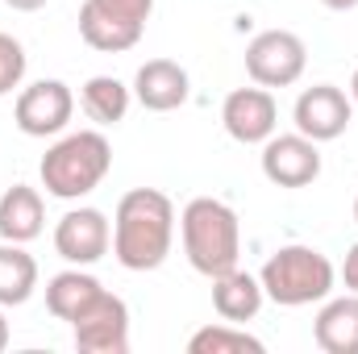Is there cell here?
Returning a JSON list of instances; mask_svg holds the SVG:
<instances>
[{
	"label": "cell",
	"instance_id": "obj_1",
	"mask_svg": "<svg viewBox=\"0 0 358 354\" xmlns=\"http://www.w3.org/2000/svg\"><path fill=\"white\" fill-rule=\"evenodd\" d=\"M176 242V204L159 187H134L113 213V255L125 271H159Z\"/></svg>",
	"mask_w": 358,
	"mask_h": 354
},
{
	"label": "cell",
	"instance_id": "obj_2",
	"mask_svg": "<svg viewBox=\"0 0 358 354\" xmlns=\"http://www.w3.org/2000/svg\"><path fill=\"white\" fill-rule=\"evenodd\" d=\"M179 238H183V255L192 271L217 279L225 271H234L242 259V225L238 213L217 200V196H196L183 204L179 213Z\"/></svg>",
	"mask_w": 358,
	"mask_h": 354
},
{
	"label": "cell",
	"instance_id": "obj_3",
	"mask_svg": "<svg viewBox=\"0 0 358 354\" xmlns=\"http://www.w3.org/2000/svg\"><path fill=\"white\" fill-rule=\"evenodd\" d=\"M113 167V146L100 129H80L59 138L46 155H42V187L59 200H84L88 192H96L104 176Z\"/></svg>",
	"mask_w": 358,
	"mask_h": 354
},
{
	"label": "cell",
	"instance_id": "obj_4",
	"mask_svg": "<svg viewBox=\"0 0 358 354\" xmlns=\"http://www.w3.org/2000/svg\"><path fill=\"white\" fill-rule=\"evenodd\" d=\"M259 283L279 309H304V304H321L334 292L338 271L313 246H279L263 263Z\"/></svg>",
	"mask_w": 358,
	"mask_h": 354
},
{
	"label": "cell",
	"instance_id": "obj_5",
	"mask_svg": "<svg viewBox=\"0 0 358 354\" xmlns=\"http://www.w3.org/2000/svg\"><path fill=\"white\" fill-rule=\"evenodd\" d=\"M155 13V0H84L80 8V38L92 50L121 55L142 42V29Z\"/></svg>",
	"mask_w": 358,
	"mask_h": 354
},
{
	"label": "cell",
	"instance_id": "obj_6",
	"mask_svg": "<svg viewBox=\"0 0 358 354\" xmlns=\"http://www.w3.org/2000/svg\"><path fill=\"white\" fill-rule=\"evenodd\" d=\"M308 67V46L292 29H263L246 46V76L259 88H292Z\"/></svg>",
	"mask_w": 358,
	"mask_h": 354
},
{
	"label": "cell",
	"instance_id": "obj_7",
	"mask_svg": "<svg viewBox=\"0 0 358 354\" xmlns=\"http://www.w3.org/2000/svg\"><path fill=\"white\" fill-rule=\"evenodd\" d=\"M71 338L80 354H125L129 351V309L108 288L71 321Z\"/></svg>",
	"mask_w": 358,
	"mask_h": 354
},
{
	"label": "cell",
	"instance_id": "obj_8",
	"mask_svg": "<svg viewBox=\"0 0 358 354\" xmlns=\"http://www.w3.org/2000/svg\"><path fill=\"white\" fill-rule=\"evenodd\" d=\"M76 113V96L63 80H38L29 88H21L17 104H13V121L25 138H55L67 129Z\"/></svg>",
	"mask_w": 358,
	"mask_h": 354
},
{
	"label": "cell",
	"instance_id": "obj_9",
	"mask_svg": "<svg viewBox=\"0 0 358 354\" xmlns=\"http://www.w3.org/2000/svg\"><path fill=\"white\" fill-rule=\"evenodd\" d=\"M350 117H355V100L334 84H313L296 96V108H292V121H296V134L313 138V142H334L350 129Z\"/></svg>",
	"mask_w": 358,
	"mask_h": 354
},
{
	"label": "cell",
	"instance_id": "obj_10",
	"mask_svg": "<svg viewBox=\"0 0 358 354\" xmlns=\"http://www.w3.org/2000/svg\"><path fill=\"white\" fill-rule=\"evenodd\" d=\"M108 246H113V225H108V217L100 208L80 204V208L63 213L59 225H55V250H59V259H67L71 267L100 263L108 255Z\"/></svg>",
	"mask_w": 358,
	"mask_h": 354
},
{
	"label": "cell",
	"instance_id": "obj_11",
	"mask_svg": "<svg viewBox=\"0 0 358 354\" xmlns=\"http://www.w3.org/2000/svg\"><path fill=\"white\" fill-rule=\"evenodd\" d=\"M221 125L234 142L263 146L279 125V104H275L271 88H259V84L255 88H234L221 104Z\"/></svg>",
	"mask_w": 358,
	"mask_h": 354
},
{
	"label": "cell",
	"instance_id": "obj_12",
	"mask_svg": "<svg viewBox=\"0 0 358 354\" xmlns=\"http://www.w3.org/2000/svg\"><path fill=\"white\" fill-rule=\"evenodd\" d=\"M263 176L275 187H308L321 176V150L304 134H271L263 142Z\"/></svg>",
	"mask_w": 358,
	"mask_h": 354
},
{
	"label": "cell",
	"instance_id": "obj_13",
	"mask_svg": "<svg viewBox=\"0 0 358 354\" xmlns=\"http://www.w3.org/2000/svg\"><path fill=\"white\" fill-rule=\"evenodd\" d=\"M187 96H192V80L176 59H150L134 76V100L150 113H171L187 104Z\"/></svg>",
	"mask_w": 358,
	"mask_h": 354
},
{
	"label": "cell",
	"instance_id": "obj_14",
	"mask_svg": "<svg viewBox=\"0 0 358 354\" xmlns=\"http://www.w3.org/2000/svg\"><path fill=\"white\" fill-rule=\"evenodd\" d=\"M313 338L325 354H358V292L346 296H325L317 321H313Z\"/></svg>",
	"mask_w": 358,
	"mask_h": 354
},
{
	"label": "cell",
	"instance_id": "obj_15",
	"mask_svg": "<svg viewBox=\"0 0 358 354\" xmlns=\"http://www.w3.org/2000/svg\"><path fill=\"white\" fill-rule=\"evenodd\" d=\"M263 300H267L263 283H259L250 271H242V267H234V271H225V275L213 279V309H217V317L229 321V325L255 321L259 309H263Z\"/></svg>",
	"mask_w": 358,
	"mask_h": 354
},
{
	"label": "cell",
	"instance_id": "obj_16",
	"mask_svg": "<svg viewBox=\"0 0 358 354\" xmlns=\"http://www.w3.org/2000/svg\"><path fill=\"white\" fill-rule=\"evenodd\" d=\"M42 221H46V208H42V196L38 187L29 183H13L4 196H0V238L4 242H34L42 234Z\"/></svg>",
	"mask_w": 358,
	"mask_h": 354
},
{
	"label": "cell",
	"instance_id": "obj_17",
	"mask_svg": "<svg viewBox=\"0 0 358 354\" xmlns=\"http://www.w3.org/2000/svg\"><path fill=\"white\" fill-rule=\"evenodd\" d=\"M100 292H104V283L96 275H88L84 267H71V271L50 275V283H46V309H50V317H59V321L71 325Z\"/></svg>",
	"mask_w": 358,
	"mask_h": 354
},
{
	"label": "cell",
	"instance_id": "obj_18",
	"mask_svg": "<svg viewBox=\"0 0 358 354\" xmlns=\"http://www.w3.org/2000/svg\"><path fill=\"white\" fill-rule=\"evenodd\" d=\"M38 288V263L21 242H0V309H17Z\"/></svg>",
	"mask_w": 358,
	"mask_h": 354
},
{
	"label": "cell",
	"instance_id": "obj_19",
	"mask_svg": "<svg viewBox=\"0 0 358 354\" xmlns=\"http://www.w3.org/2000/svg\"><path fill=\"white\" fill-rule=\"evenodd\" d=\"M129 100H134V92L125 88L117 76H92L88 84H84V92H80V104H84V113H88L96 125L125 121Z\"/></svg>",
	"mask_w": 358,
	"mask_h": 354
},
{
	"label": "cell",
	"instance_id": "obj_20",
	"mask_svg": "<svg viewBox=\"0 0 358 354\" xmlns=\"http://www.w3.org/2000/svg\"><path fill=\"white\" fill-rule=\"evenodd\" d=\"M187 351L192 354H263V342L250 338L246 330L221 321V325H204L187 338Z\"/></svg>",
	"mask_w": 358,
	"mask_h": 354
},
{
	"label": "cell",
	"instance_id": "obj_21",
	"mask_svg": "<svg viewBox=\"0 0 358 354\" xmlns=\"http://www.w3.org/2000/svg\"><path fill=\"white\" fill-rule=\"evenodd\" d=\"M25 80V46L13 34H0V96L21 88Z\"/></svg>",
	"mask_w": 358,
	"mask_h": 354
},
{
	"label": "cell",
	"instance_id": "obj_22",
	"mask_svg": "<svg viewBox=\"0 0 358 354\" xmlns=\"http://www.w3.org/2000/svg\"><path fill=\"white\" fill-rule=\"evenodd\" d=\"M342 283H346V292H358V242L346 250V259H342Z\"/></svg>",
	"mask_w": 358,
	"mask_h": 354
},
{
	"label": "cell",
	"instance_id": "obj_23",
	"mask_svg": "<svg viewBox=\"0 0 358 354\" xmlns=\"http://www.w3.org/2000/svg\"><path fill=\"white\" fill-rule=\"evenodd\" d=\"M4 4H8L13 13H38V8H42L46 0H4Z\"/></svg>",
	"mask_w": 358,
	"mask_h": 354
},
{
	"label": "cell",
	"instance_id": "obj_24",
	"mask_svg": "<svg viewBox=\"0 0 358 354\" xmlns=\"http://www.w3.org/2000/svg\"><path fill=\"white\" fill-rule=\"evenodd\" d=\"M325 8H334V13H350V8H358V0H321Z\"/></svg>",
	"mask_w": 358,
	"mask_h": 354
},
{
	"label": "cell",
	"instance_id": "obj_25",
	"mask_svg": "<svg viewBox=\"0 0 358 354\" xmlns=\"http://www.w3.org/2000/svg\"><path fill=\"white\" fill-rule=\"evenodd\" d=\"M8 346V321H4V313H0V351Z\"/></svg>",
	"mask_w": 358,
	"mask_h": 354
},
{
	"label": "cell",
	"instance_id": "obj_26",
	"mask_svg": "<svg viewBox=\"0 0 358 354\" xmlns=\"http://www.w3.org/2000/svg\"><path fill=\"white\" fill-rule=\"evenodd\" d=\"M350 100L358 104V67H355V76H350Z\"/></svg>",
	"mask_w": 358,
	"mask_h": 354
},
{
	"label": "cell",
	"instance_id": "obj_27",
	"mask_svg": "<svg viewBox=\"0 0 358 354\" xmlns=\"http://www.w3.org/2000/svg\"><path fill=\"white\" fill-rule=\"evenodd\" d=\"M355 221H358V200H355Z\"/></svg>",
	"mask_w": 358,
	"mask_h": 354
}]
</instances>
